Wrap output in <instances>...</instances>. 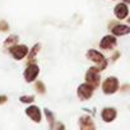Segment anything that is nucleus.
Listing matches in <instances>:
<instances>
[{
  "mask_svg": "<svg viewBox=\"0 0 130 130\" xmlns=\"http://www.w3.org/2000/svg\"><path fill=\"white\" fill-rule=\"evenodd\" d=\"M116 43H117V41H116L115 36H110V35H107V36H105V37L101 40V42H100V47L103 48V50H112V48L116 46Z\"/></svg>",
  "mask_w": 130,
  "mask_h": 130,
  "instance_id": "nucleus-7",
  "label": "nucleus"
},
{
  "mask_svg": "<svg viewBox=\"0 0 130 130\" xmlns=\"http://www.w3.org/2000/svg\"><path fill=\"white\" fill-rule=\"evenodd\" d=\"M127 22H129V24H130V18H127Z\"/></svg>",
  "mask_w": 130,
  "mask_h": 130,
  "instance_id": "nucleus-21",
  "label": "nucleus"
},
{
  "mask_svg": "<svg viewBox=\"0 0 130 130\" xmlns=\"http://www.w3.org/2000/svg\"><path fill=\"white\" fill-rule=\"evenodd\" d=\"M79 125H80V129H83V130H93L94 129L93 120L89 116H82L80 121H79Z\"/></svg>",
  "mask_w": 130,
  "mask_h": 130,
  "instance_id": "nucleus-11",
  "label": "nucleus"
},
{
  "mask_svg": "<svg viewBox=\"0 0 130 130\" xmlns=\"http://www.w3.org/2000/svg\"><path fill=\"white\" fill-rule=\"evenodd\" d=\"M100 68H89L88 72L86 73V80L87 83H89L94 89L100 87V82H101V77H100Z\"/></svg>",
  "mask_w": 130,
  "mask_h": 130,
  "instance_id": "nucleus-1",
  "label": "nucleus"
},
{
  "mask_svg": "<svg viewBox=\"0 0 130 130\" xmlns=\"http://www.w3.org/2000/svg\"><path fill=\"white\" fill-rule=\"evenodd\" d=\"M116 115H117V112L113 107H106V108H103V111L101 113V117L105 122H111V121L115 120Z\"/></svg>",
  "mask_w": 130,
  "mask_h": 130,
  "instance_id": "nucleus-9",
  "label": "nucleus"
},
{
  "mask_svg": "<svg viewBox=\"0 0 130 130\" xmlns=\"http://www.w3.org/2000/svg\"><path fill=\"white\" fill-rule=\"evenodd\" d=\"M9 29V24L5 21H0V31L2 32H7Z\"/></svg>",
  "mask_w": 130,
  "mask_h": 130,
  "instance_id": "nucleus-17",
  "label": "nucleus"
},
{
  "mask_svg": "<svg viewBox=\"0 0 130 130\" xmlns=\"http://www.w3.org/2000/svg\"><path fill=\"white\" fill-rule=\"evenodd\" d=\"M18 40H19V38H18V36H10V37H8V38L5 40L4 46H5V47H12V46L17 45Z\"/></svg>",
  "mask_w": 130,
  "mask_h": 130,
  "instance_id": "nucleus-14",
  "label": "nucleus"
},
{
  "mask_svg": "<svg viewBox=\"0 0 130 130\" xmlns=\"http://www.w3.org/2000/svg\"><path fill=\"white\" fill-rule=\"evenodd\" d=\"M36 89H37V92H40V93H45V86H43V83L42 82H37L36 83Z\"/></svg>",
  "mask_w": 130,
  "mask_h": 130,
  "instance_id": "nucleus-18",
  "label": "nucleus"
},
{
  "mask_svg": "<svg viewBox=\"0 0 130 130\" xmlns=\"http://www.w3.org/2000/svg\"><path fill=\"white\" fill-rule=\"evenodd\" d=\"M9 52L15 60H22L28 54V47L26 45H14L9 47Z\"/></svg>",
  "mask_w": 130,
  "mask_h": 130,
  "instance_id": "nucleus-5",
  "label": "nucleus"
},
{
  "mask_svg": "<svg viewBox=\"0 0 130 130\" xmlns=\"http://www.w3.org/2000/svg\"><path fill=\"white\" fill-rule=\"evenodd\" d=\"M87 57H88L89 60H92L93 62L98 64L100 70H103V69L107 67V61H106L105 56H103L101 52L96 51V50H88V51H87Z\"/></svg>",
  "mask_w": 130,
  "mask_h": 130,
  "instance_id": "nucleus-2",
  "label": "nucleus"
},
{
  "mask_svg": "<svg viewBox=\"0 0 130 130\" xmlns=\"http://www.w3.org/2000/svg\"><path fill=\"white\" fill-rule=\"evenodd\" d=\"M124 3L125 4H130V0H124Z\"/></svg>",
  "mask_w": 130,
  "mask_h": 130,
  "instance_id": "nucleus-20",
  "label": "nucleus"
},
{
  "mask_svg": "<svg viewBox=\"0 0 130 130\" xmlns=\"http://www.w3.org/2000/svg\"><path fill=\"white\" fill-rule=\"evenodd\" d=\"M113 13H115L117 19H125L127 17V14H129V8H127V5L125 3H120V4H117L115 7Z\"/></svg>",
  "mask_w": 130,
  "mask_h": 130,
  "instance_id": "nucleus-8",
  "label": "nucleus"
},
{
  "mask_svg": "<svg viewBox=\"0 0 130 130\" xmlns=\"http://www.w3.org/2000/svg\"><path fill=\"white\" fill-rule=\"evenodd\" d=\"M93 92H94V88L89 84V83H83L78 87V97L82 100V101H87L89 100L92 96H93Z\"/></svg>",
  "mask_w": 130,
  "mask_h": 130,
  "instance_id": "nucleus-4",
  "label": "nucleus"
},
{
  "mask_svg": "<svg viewBox=\"0 0 130 130\" xmlns=\"http://www.w3.org/2000/svg\"><path fill=\"white\" fill-rule=\"evenodd\" d=\"M7 101H8V97H7V96H0V105L5 103Z\"/></svg>",
  "mask_w": 130,
  "mask_h": 130,
  "instance_id": "nucleus-19",
  "label": "nucleus"
},
{
  "mask_svg": "<svg viewBox=\"0 0 130 130\" xmlns=\"http://www.w3.org/2000/svg\"><path fill=\"white\" fill-rule=\"evenodd\" d=\"M112 33L115 36H125V35L130 33V27L125 26V24H116L112 28Z\"/></svg>",
  "mask_w": 130,
  "mask_h": 130,
  "instance_id": "nucleus-12",
  "label": "nucleus"
},
{
  "mask_svg": "<svg viewBox=\"0 0 130 130\" xmlns=\"http://www.w3.org/2000/svg\"><path fill=\"white\" fill-rule=\"evenodd\" d=\"M40 47H41V45H40V43H36V45L33 46L32 51L28 54V64H32V62H33L35 56H36V55H37V52L40 51Z\"/></svg>",
  "mask_w": 130,
  "mask_h": 130,
  "instance_id": "nucleus-13",
  "label": "nucleus"
},
{
  "mask_svg": "<svg viewBox=\"0 0 130 130\" xmlns=\"http://www.w3.org/2000/svg\"><path fill=\"white\" fill-rule=\"evenodd\" d=\"M19 100L22 103H32L35 101V97L33 96H22Z\"/></svg>",
  "mask_w": 130,
  "mask_h": 130,
  "instance_id": "nucleus-15",
  "label": "nucleus"
},
{
  "mask_svg": "<svg viewBox=\"0 0 130 130\" xmlns=\"http://www.w3.org/2000/svg\"><path fill=\"white\" fill-rule=\"evenodd\" d=\"M26 113L35 121V122H40L41 121V111L37 106H29L26 110Z\"/></svg>",
  "mask_w": 130,
  "mask_h": 130,
  "instance_id": "nucleus-10",
  "label": "nucleus"
},
{
  "mask_svg": "<svg viewBox=\"0 0 130 130\" xmlns=\"http://www.w3.org/2000/svg\"><path fill=\"white\" fill-rule=\"evenodd\" d=\"M45 113H46V117H47V120L51 122V129H52V127H54V116H52L51 111H48V110H45Z\"/></svg>",
  "mask_w": 130,
  "mask_h": 130,
  "instance_id": "nucleus-16",
  "label": "nucleus"
},
{
  "mask_svg": "<svg viewBox=\"0 0 130 130\" xmlns=\"http://www.w3.org/2000/svg\"><path fill=\"white\" fill-rule=\"evenodd\" d=\"M38 73H40V68H38V65H36V64H33V62H32V64H28L27 69H26V70H24V73H23L26 82H28V83L33 82V80L37 78Z\"/></svg>",
  "mask_w": 130,
  "mask_h": 130,
  "instance_id": "nucleus-6",
  "label": "nucleus"
},
{
  "mask_svg": "<svg viewBox=\"0 0 130 130\" xmlns=\"http://www.w3.org/2000/svg\"><path fill=\"white\" fill-rule=\"evenodd\" d=\"M102 89H103V92H105L106 94H112V93H115V92L119 89V80H117V78H115V77H108V78L103 82Z\"/></svg>",
  "mask_w": 130,
  "mask_h": 130,
  "instance_id": "nucleus-3",
  "label": "nucleus"
}]
</instances>
